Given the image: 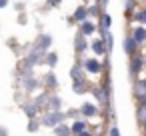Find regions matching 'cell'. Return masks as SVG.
Wrapping results in <instances>:
<instances>
[{
  "mask_svg": "<svg viewBox=\"0 0 146 136\" xmlns=\"http://www.w3.org/2000/svg\"><path fill=\"white\" fill-rule=\"evenodd\" d=\"M62 114L60 112H52L50 116H44V124H48V126H54V124H58V122H62Z\"/></svg>",
  "mask_w": 146,
  "mask_h": 136,
  "instance_id": "6da1fadb",
  "label": "cell"
},
{
  "mask_svg": "<svg viewBox=\"0 0 146 136\" xmlns=\"http://www.w3.org/2000/svg\"><path fill=\"white\" fill-rule=\"evenodd\" d=\"M84 68H86L88 72L96 74V72H100V62H98V60H92V58H88V60L84 62Z\"/></svg>",
  "mask_w": 146,
  "mask_h": 136,
  "instance_id": "7a4b0ae2",
  "label": "cell"
},
{
  "mask_svg": "<svg viewBox=\"0 0 146 136\" xmlns=\"http://www.w3.org/2000/svg\"><path fill=\"white\" fill-rule=\"evenodd\" d=\"M80 112H82L84 116H94V114L98 112V108H96V106H92V104H84V106L80 108Z\"/></svg>",
  "mask_w": 146,
  "mask_h": 136,
  "instance_id": "3957f363",
  "label": "cell"
},
{
  "mask_svg": "<svg viewBox=\"0 0 146 136\" xmlns=\"http://www.w3.org/2000/svg\"><path fill=\"white\" fill-rule=\"evenodd\" d=\"M136 44H138V42H136L134 38H126V42H124V48H126V52H128V54H132V52L136 50Z\"/></svg>",
  "mask_w": 146,
  "mask_h": 136,
  "instance_id": "277c9868",
  "label": "cell"
},
{
  "mask_svg": "<svg viewBox=\"0 0 146 136\" xmlns=\"http://www.w3.org/2000/svg\"><path fill=\"white\" fill-rule=\"evenodd\" d=\"M134 40L136 42H144L146 40V30L144 28H136L134 30Z\"/></svg>",
  "mask_w": 146,
  "mask_h": 136,
  "instance_id": "5b68a950",
  "label": "cell"
},
{
  "mask_svg": "<svg viewBox=\"0 0 146 136\" xmlns=\"http://www.w3.org/2000/svg\"><path fill=\"white\" fill-rule=\"evenodd\" d=\"M72 132H74V134L86 132V122H74V124H72Z\"/></svg>",
  "mask_w": 146,
  "mask_h": 136,
  "instance_id": "8992f818",
  "label": "cell"
},
{
  "mask_svg": "<svg viewBox=\"0 0 146 136\" xmlns=\"http://www.w3.org/2000/svg\"><path fill=\"white\" fill-rule=\"evenodd\" d=\"M54 134H56V136H68V134H70V130H68L64 124H58V126L54 128Z\"/></svg>",
  "mask_w": 146,
  "mask_h": 136,
  "instance_id": "52a82bcc",
  "label": "cell"
},
{
  "mask_svg": "<svg viewBox=\"0 0 146 136\" xmlns=\"http://www.w3.org/2000/svg\"><path fill=\"white\" fill-rule=\"evenodd\" d=\"M94 30H96V26H94L92 22H84V24H82V34H92Z\"/></svg>",
  "mask_w": 146,
  "mask_h": 136,
  "instance_id": "ba28073f",
  "label": "cell"
},
{
  "mask_svg": "<svg viewBox=\"0 0 146 136\" xmlns=\"http://www.w3.org/2000/svg\"><path fill=\"white\" fill-rule=\"evenodd\" d=\"M142 64H144L142 58H134V60H132V72H138V70L142 68Z\"/></svg>",
  "mask_w": 146,
  "mask_h": 136,
  "instance_id": "9c48e42d",
  "label": "cell"
},
{
  "mask_svg": "<svg viewBox=\"0 0 146 136\" xmlns=\"http://www.w3.org/2000/svg\"><path fill=\"white\" fill-rule=\"evenodd\" d=\"M92 50H94L96 54H102V52H104V44H102L100 40H96V42L92 44Z\"/></svg>",
  "mask_w": 146,
  "mask_h": 136,
  "instance_id": "30bf717a",
  "label": "cell"
},
{
  "mask_svg": "<svg viewBox=\"0 0 146 136\" xmlns=\"http://www.w3.org/2000/svg\"><path fill=\"white\" fill-rule=\"evenodd\" d=\"M74 16H76V20H84V18H86V10H84V8H78Z\"/></svg>",
  "mask_w": 146,
  "mask_h": 136,
  "instance_id": "8fae6325",
  "label": "cell"
},
{
  "mask_svg": "<svg viewBox=\"0 0 146 136\" xmlns=\"http://www.w3.org/2000/svg\"><path fill=\"white\" fill-rule=\"evenodd\" d=\"M102 24H104V28H108V26L112 24V18H110L108 14H102Z\"/></svg>",
  "mask_w": 146,
  "mask_h": 136,
  "instance_id": "7c38bea8",
  "label": "cell"
},
{
  "mask_svg": "<svg viewBox=\"0 0 146 136\" xmlns=\"http://www.w3.org/2000/svg\"><path fill=\"white\" fill-rule=\"evenodd\" d=\"M76 44H78V50H86V42H84V38H82V36H78V38H76Z\"/></svg>",
  "mask_w": 146,
  "mask_h": 136,
  "instance_id": "4fadbf2b",
  "label": "cell"
},
{
  "mask_svg": "<svg viewBox=\"0 0 146 136\" xmlns=\"http://www.w3.org/2000/svg\"><path fill=\"white\" fill-rule=\"evenodd\" d=\"M46 62H48L50 66H54V64H56V54H48V58H46Z\"/></svg>",
  "mask_w": 146,
  "mask_h": 136,
  "instance_id": "5bb4252c",
  "label": "cell"
},
{
  "mask_svg": "<svg viewBox=\"0 0 146 136\" xmlns=\"http://www.w3.org/2000/svg\"><path fill=\"white\" fill-rule=\"evenodd\" d=\"M24 110H26V114H28V116H30V118H32V116H34V114H36V108H34V106H26V108H24Z\"/></svg>",
  "mask_w": 146,
  "mask_h": 136,
  "instance_id": "9a60e30c",
  "label": "cell"
},
{
  "mask_svg": "<svg viewBox=\"0 0 146 136\" xmlns=\"http://www.w3.org/2000/svg\"><path fill=\"white\" fill-rule=\"evenodd\" d=\"M136 20H138V22H144V24H146V10H142V12H140V14L136 16Z\"/></svg>",
  "mask_w": 146,
  "mask_h": 136,
  "instance_id": "2e32d148",
  "label": "cell"
},
{
  "mask_svg": "<svg viewBox=\"0 0 146 136\" xmlns=\"http://www.w3.org/2000/svg\"><path fill=\"white\" fill-rule=\"evenodd\" d=\"M110 136H120V134H118V128H116V126H114V128H110Z\"/></svg>",
  "mask_w": 146,
  "mask_h": 136,
  "instance_id": "e0dca14e",
  "label": "cell"
},
{
  "mask_svg": "<svg viewBox=\"0 0 146 136\" xmlns=\"http://www.w3.org/2000/svg\"><path fill=\"white\" fill-rule=\"evenodd\" d=\"M48 84H50V86H54V84H56V82H54V76H52V74L48 76Z\"/></svg>",
  "mask_w": 146,
  "mask_h": 136,
  "instance_id": "ac0fdd59",
  "label": "cell"
},
{
  "mask_svg": "<svg viewBox=\"0 0 146 136\" xmlns=\"http://www.w3.org/2000/svg\"><path fill=\"white\" fill-rule=\"evenodd\" d=\"M2 6H6V0H0V8H2Z\"/></svg>",
  "mask_w": 146,
  "mask_h": 136,
  "instance_id": "d6986e66",
  "label": "cell"
},
{
  "mask_svg": "<svg viewBox=\"0 0 146 136\" xmlns=\"http://www.w3.org/2000/svg\"><path fill=\"white\" fill-rule=\"evenodd\" d=\"M78 136H92L90 132H82V134H78Z\"/></svg>",
  "mask_w": 146,
  "mask_h": 136,
  "instance_id": "ffe728a7",
  "label": "cell"
},
{
  "mask_svg": "<svg viewBox=\"0 0 146 136\" xmlns=\"http://www.w3.org/2000/svg\"><path fill=\"white\" fill-rule=\"evenodd\" d=\"M52 2H54V4H56V2H60V0H52Z\"/></svg>",
  "mask_w": 146,
  "mask_h": 136,
  "instance_id": "44dd1931",
  "label": "cell"
},
{
  "mask_svg": "<svg viewBox=\"0 0 146 136\" xmlns=\"http://www.w3.org/2000/svg\"><path fill=\"white\" fill-rule=\"evenodd\" d=\"M102 2H104V4H106V2H108V0H102Z\"/></svg>",
  "mask_w": 146,
  "mask_h": 136,
  "instance_id": "7402d4cb",
  "label": "cell"
},
{
  "mask_svg": "<svg viewBox=\"0 0 146 136\" xmlns=\"http://www.w3.org/2000/svg\"><path fill=\"white\" fill-rule=\"evenodd\" d=\"M144 126H146V120H144Z\"/></svg>",
  "mask_w": 146,
  "mask_h": 136,
  "instance_id": "603a6c76",
  "label": "cell"
}]
</instances>
